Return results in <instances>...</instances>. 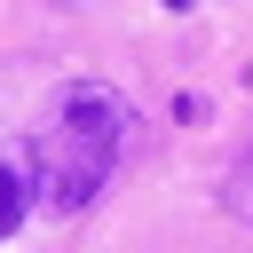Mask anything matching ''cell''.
I'll return each instance as SVG.
<instances>
[{
  "label": "cell",
  "instance_id": "1",
  "mask_svg": "<svg viewBox=\"0 0 253 253\" xmlns=\"http://www.w3.org/2000/svg\"><path fill=\"white\" fill-rule=\"evenodd\" d=\"M126 126H134V119H126V103H119L111 87H95V79L63 87V103L47 111V126L32 134V198H40L47 213H79V206L111 182Z\"/></svg>",
  "mask_w": 253,
  "mask_h": 253
},
{
  "label": "cell",
  "instance_id": "2",
  "mask_svg": "<svg viewBox=\"0 0 253 253\" xmlns=\"http://www.w3.org/2000/svg\"><path fill=\"white\" fill-rule=\"evenodd\" d=\"M221 206H229L237 221H253V150H245V158L229 166V190H221Z\"/></svg>",
  "mask_w": 253,
  "mask_h": 253
},
{
  "label": "cell",
  "instance_id": "3",
  "mask_svg": "<svg viewBox=\"0 0 253 253\" xmlns=\"http://www.w3.org/2000/svg\"><path fill=\"white\" fill-rule=\"evenodd\" d=\"M16 221H24V174H16L8 158H0V237H8Z\"/></svg>",
  "mask_w": 253,
  "mask_h": 253
},
{
  "label": "cell",
  "instance_id": "4",
  "mask_svg": "<svg viewBox=\"0 0 253 253\" xmlns=\"http://www.w3.org/2000/svg\"><path fill=\"white\" fill-rule=\"evenodd\" d=\"M166 8H190V0H166Z\"/></svg>",
  "mask_w": 253,
  "mask_h": 253
}]
</instances>
